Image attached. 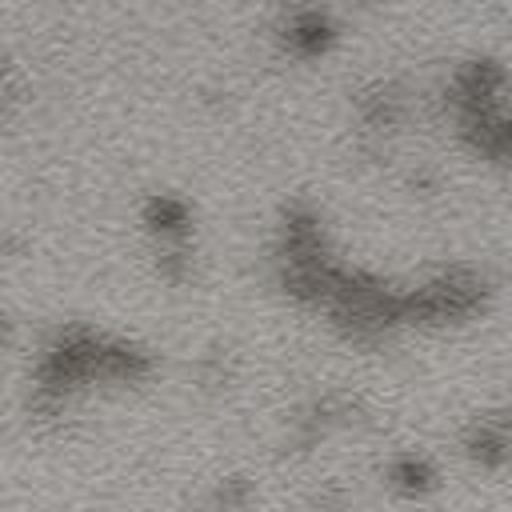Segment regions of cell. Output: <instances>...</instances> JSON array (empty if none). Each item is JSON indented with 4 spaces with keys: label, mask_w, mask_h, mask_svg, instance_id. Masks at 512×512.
<instances>
[]
</instances>
